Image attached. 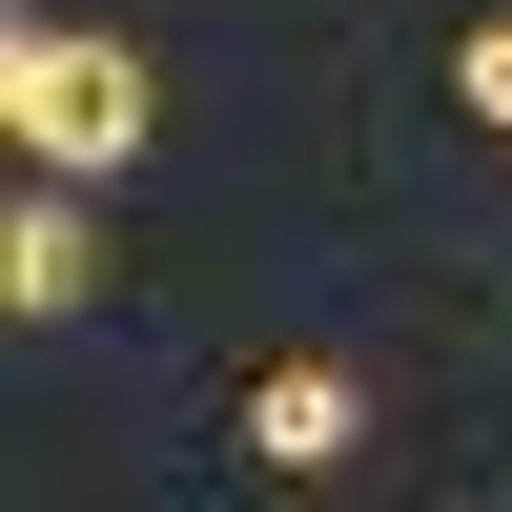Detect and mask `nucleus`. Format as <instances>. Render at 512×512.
Segmentation results:
<instances>
[{"label": "nucleus", "mask_w": 512, "mask_h": 512, "mask_svg": "<svg viewBox=\"0 0 512 512\" xmlns=\"http://www.w3.org/2000/svg\"><path fill=\"white\" fill-rule=\"evenodd\" d=\"M0 144H21V164H62V185H103V164H144V62L21 0V21H0Z\"/></svg>", "instance_id": "f257e3e1"}, {"label": "nucleus", "mask_w": 512, "mask_h": 512, "mask_svg": "<svg viewBox=\"0 0 512 512\" xmlns=\"http://www.w3.org/2000/svg\"><path fill=\"white\" fill-rule=\"evenodd\" d=\"M0 308H21V328L103 308V226H82V185H62V164H21V226H0Z\"/></svg>", "instance_id": "f03ea898"}, {"label": "nucleus", "mask_w": 512, "mask_h": 512, "mask_svg": "<svg viewBox=\"0 0 512 512\" xmlns=\"http://www.w3.org/2000/svg\"><path fill=\"white\" fill-rule=\"evenodd\" d=\"M246 451H267V472H349V451H369V390L328 349H287L267 390H246Z\"/></svg>", "instance_id": "7ed1b4c3"}, {"label": "nucleus", "mask_w": 512, "mask_h": 512, "mask_svg": "<svg viewBox=\"0 0 512 512\" xmlns=\"http://www.w3.org/2000/svg\"><path fill=\"white\" fill-rule=\"evenodd\" d=\"M451 103H472L492 144H512V21H472V41H451Z\"/></svg>", "instance_id": "20e7f679"}]
</instances>
